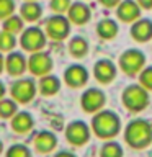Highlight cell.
Listing matches in <instances>:
<instances>
[{
	"mask_svg": "<svg viewBox=\"0 0 152 157\" xmlns=\"http://www.w3.org/2000/svg\"><path fill=\"white\" fill-rule=\"evenodd\" d=\"M123 136L131 149L142 151L152 144V123L144 118H134L126 124Z\"/></svg>",
	"mask_w": 152,
	"mask_h": 157,
	"instance_id": "obj_1",
	"label": "cell"
},
{
	"mask_svg": "<svg viewBox=\"0 0 152 157\" xmlns=\"http://www.w3.org/2000/svg\"><path fill=\"white\" fill-rule=\"evenodd\" d=\"M92 131L100 139H113L121 131V120L113 110H100L92 118Z\"/></svg>",
	"mask_w": 152,
	"mask_h": 157,
	"instance_id": "obj_2",
	"label": "cell"
},
{
	"mask_svg": "<svg viewBox=\"0 0 152 157\" xmlns=\"http://www.w3.org/2000/svg\"><path fill=\"white\" fill-rule=\"evenodd\" d=\"M123 106L131 113H141L142 110H146L147 105L150 101L149 90H146L141 83H131L123 90L121 95Z\"/></svg>",
	"mask_w": 152,
	"mask_h": 157,
	"instance_id": "obj_3",
	"label": "cell"
},
{
	"mask_svg": "<svg viewBox=\"0 0 152 157\" xmlns=\"http://www.w3.org/2000/svg\"><path fill=\"white\" fill-rule=\"evenodd\" d=\"M121 71L129 77L139 75L141 71L146 67V56L139 49H126L120 56Z\"/></svg>",
	"mask_w": 152,
	"mask_h": 157,
	"instance_id": "obj_4",
	"label": "cell"
},
{
	"mask_svg": "<svg viewBox=\"0 0 152 157\" xmlns=\"http://www.w3.org/2000/svg\"><path fill=\"white\" fill-rule=\"evenodd\" d=\"M105 103H106L105 92L100 90V88H95V87L85 90L82 93V97H80L82 110L85 113H90V115H95V113H98L100 110H103Z\"/></svg>",
	"mask_w": 152,
	"mask_h": 157,
	"instance_id": "obj_5",
	"label": "cell"
},
{
	"mask_svg": "<svg viewBox=\"0 0 152 157\" xmlns=\"http://www.w3.org/2000/svg\"><path fill=\"white\" fill-rule=\"evenodd\" d=\"M70 33V20L64 15H52L46 21V34L54 41H62Z\"/></svg>",
	"mask_w": 152,
	"mask_h": 157,
	"instance_id": "obj_6",
	"label": "cell"
},
{
	"mask_svg": "<svg viewBox=\"0 0 152 157\" xmlns=\"http://www.w3.org/2000/svg\"><path fill=\"white\" fill-rule=\"evenodd\" d=\"M66 139L72 146H85L90 141V128L85 121H72L66 128Z\"/></svg>",
	"mask_w": 152,
	"mask_h": 157,
	"instance_id": "obj_7",
	"label": "cell"
},
{
	"mask_svg": "<svg viewBox=\"0 0 152 157\" xmlns=\"http://www.w3.org/2000/svg\"><path fill=\"white\" fill-rule=\"evenodd\" d=\"M20 44L25 51L28 52H38L41 51L46 44V34L43 33V29L39 28H28L26 31L21 34V39H20Z\"/></svg>",
	"mask_w": 152,
	"mask_h": 157,
	"instance_id": "obj_8",
	"label": "cell"
},
{
	"mask_svg": "<svg viewBox=\"0 0 152 157\" xmlns=\"http://www.w3.org/2000/svg\"><path fill=\"white\" fill-rule=\"evenodd\" d=\"M28 69L31 71L33 75H38V77L48 75L52 69V57L48 52H41V51L33 52V56L28 61Z\"/></svg>",
	"mask_w": 152,
	"mask_h": 157,
	"instance_id": "obj_9",
	"label": "cell"
},
{
	"mask_svg": "<svg viewBox=\"0 0 152 157\" xmlns=\"http://www.w3.org/2000/svg\"><path fill=\"white\" fill-rule=\"evenodd\" d=\"M116 72H118V69L110 59H100V61H97L95 66H93V75H95V78L100 83H103V85H108V83H111L115 80Z\"/></svg>",
	"mask_w": 152,
	"mask_h": 157,
	"instance_id": "obj_10",
	"label": "cell"
},
{
	"mask_svg": "<svg viewBox=\"0 0 152 157\" xmlns=\"http://www.w3.org/2000/svg\"><path fill=\"white\" fill-rule=\"evenodd\" d=\"M64 80L70 88H80L88 82V71L80 64H72L64 72Z\"/></svg>",
	"mask_w": 152,
	"mask_h": 157,
	"instance_id": "obj_11",
	"label": "cell"
},
{
	"mask_svg": "<svg viewBox=\"0 0 152 157\" xmlns=\"http://www.w3.org/2000/svg\"><path fill=\"white\" fill-rule=\"evenodd\" d=\"M141 7L136 0H121L116 7V17L123 23H134L141 18Z\"/></svg>",
	"mask_w": 152,
	"mask_h": 157,
	"instance_id": "obj_12",
	"label": "cell"
},
{
	"mask_svg": "<svg viewBox=\"0 0 152 157\" xmlns=\"http://www.w3.org/2000/svg\"><path fill=\"white\" fill-rule=\"evenodd\" d=\"M34 93H36V85H34V82L31 78L17 80L12 87V95L20 103H28L29 100H33Z\"/></svg>",
	"mask_w": 152,
	"mask_h": 157,
	"instance_id": "obj_13",
	"label": "cell"
},
{
	"mask_svg": "<svg viewBox=\"0 0 152 157\" xmlns=\"http://www.w3.org/2000/svg\"><path fill=\"white\" fill-rule=\"evenodd\" d=\"M131 36L137 43H146L152 39V20L149 18L136 20L131 26Z\"/></svg>",
	"mask_w": 152,
	"mask_h": 157,
	"instance_id": "obj_14",
	"label": "cell"
},
{
	"mask_svg": "<svg viewBox=\"0 0 152 157\" xmlns=\"http://www.w3.org/2000/svg\"><path fill=\"white\" fill-rule=\"evenodd\" d=\"M67 18L70 20V23L85 25V23L90 21V18H92L90 7L83 2H74L70 5V8L67 10Z\"/></svg>",
	"mask_w": 152,
	"mask_h": 157,
	"instance_id": "obj_15",
	"label": "cell"
},
{
	"mask_svg": "<svg viewBox=\"0 0 152 157\" xmlns=\"http://www.w3.org/2000/svg\"><path fill=\"white\" fill-rule=\"evenodd\" d=\"M57 144V137L52 134L51 131H41L38 132L36 137H34V147H36L38 152L41 154H48L51 152Z\"/></svg>",
	"mask_w": 152,
	"mask_h": 157,
	"instance_id": "obj_16",
	"label": "cell"
},
{
	"mask_svg": "<svg viewBox=\"0 0 152 157\" xmlns=\"http://www.w3.org/2000/svg\"><path fill=\"white\" fill-rule=\"evenodd\" d=\"M7 72L10 75H21V74L26 71V59L21 52H10V56L7 57Z\"/></svg>",
	"mask_w": 152,
	"mask_h": 157,
	"instance_id": "obj_17",
	"label": "cell"
},
{
	"mask_svg": "<svg viewBox=\"0 0 152 157\" xmlns=\"http://www.w3.org/2000/svg\"><path fill=\"white\" fill-rule=\"evenodd\" d=\"M118 23L111 18H103L97 25V34L101 39H113L118 34Z\"/></svg>",
	"mask_w": 152,
	"mask_h": 157,
	"instance_id": "obj_18",
	"label": "cell"
},
{
	"mask_svg": "<svg viewBox=\"0 0 152 157\" xmlns=\"http://www.w3.org/2000/svg\"><path fill=\"white\" fill-rule=\"evenodd\" d=\"M59 88H61V80L56 75H43L39 80V92L46 97L57 93Z\"/></svg>",
	"mask_w": 152,
	"mask_h": 157,
	"instance_id": "obj_19",
	"label": "cell"
},
{
	"mask_svg": "<svg viewBox=\"0 0 152 157\" xmlns=\"http://www.w3.org/2000/svg\"><path fill=\"white\" fill-rule=\"evenodd\" d=\"M69 51L74 57L80 59V57H85L87 52H88V43L85 38L82 36H75L70 39V43H69Z\"/></svg>",
	"mask_w": 152,
	"mask_h": 157,
	"instance_id": "obj_20",
	"label": "cell"
},
{
	"mask_svg": "<svg viewBox=\"0 0 152 157\" xmlns=\"http://www.w3.org/2000/svg\"><path fill=\"white\" fill-rule=\"evenodd\" d=\"M43 8L38 2H26L21 5V18L26 21H36L41 17Z\"/></svg>",
	"mask_w": 152,
	"mask_h": 157,
	"instance_id": "obj_21",
	"label": "cell"
},
{
	"mask_svg": "<svg viewBox=\"0 0 152 157\" xmlns=\"http://www.w3.org/2000/svg\"><path fill=\"white\" fill-rule=\"evenodd\" d=\"M12 126L17 132H28L33 128V118L29 113H18V115L13 118Z\"/></svg>",
	"mask_w": 152,
	"mask_h": 157,
	"instance_id": "obj_22",
	"label": "cell"
},
{
	"mask_svg": "<svg viewBox=\"0 0 152 157\" xmlns=\"http://www.w3.org/2000/svg\"><path fill=\"white\" fill-rule=\"evenodd\" d=\"M124 155V151L120 142L108 139L105 144L100 147V157H123Z\"/></svg>",
	"mask_w": 152,
	"mask_h": 157,
	"instance_id": "obj_23",
	"label": "cell"
},
{
	"mask_svg": "<svg viewBox=\"0 0 152 157\" xmlns=\"http://www.w3.org/2000/svg\"><path fill=\"white\" fill-rule=\"evenodd\" d=\"M23 29V21H21V18H18V17H8L7 20H5V23H3V31H8V33H12V34H17L20 33Z\"/></svg>",
	"mask_w": 152,
	"mask_h": 157,
	"instance_id": "obj_24",
	"label": "cell"
},
{
	"mask_svg": "<svg viewBox=\"0 0 152 157\" xmlns=\"http://www.w3.org/2000/svg\"><path fill=\"white\" fill-rule=\"evenodd\" d=\"M139 83L146 90L152 92V66H146L139 74Z\"/></svg>",
	"mask_w": 152,
	"mask_h": 157,
	"instance_id": "obj_25",
	"label": "cell"
},
{
	"mask_svg": "<svg viewBox=\"0 0 152 157\" xmlns=\"http://www.w3.org/2000/svg\"><path fill=\"white\" fill-rule=\"evenodd\" d=\"M15 38L12 33L8 31H3L2 34H0V51H10V49L15 48Z\"/></svg>",
	"mask_w": 152,
	"mask_h": 157,
	"instance_id": "obj_26",
	"label": "cell"
},
{
	"mask_svg": "<svg viewBox=\"0 0 152 157\" xmlns=\"http://www.w3.org/2000/svg\"><path fill=\"white\" fill-rule=\"evenodd\" d=\"M70 5H72L70 0H51V10L54 13H59V15L66 13L70 8Z\"/></svg>",
	"mask_w": 152,
	"mask_h": 157,
	"instance_id": "obj_27",
	"label": "cell"
},
{
	"mask_svg": "<svg viewBox=\"0 0 152 157\" xmlns=\"http://www.w3.org/2000/svg\"><path fill=\"white\" fill-rule=\"evenodd\" d=\"M13 10H15V2L13 0H0V18L12 17Z\"/></svg>",
	"mask_w": 152,
	"mask_h": 157,
	"instance_id": "obj_28",
	"label": "cell"
},
{
	"mask_svg": "<svg viewBox=\"0 0 152 157\" xmlns=\"http://www.w3.org/2000/svg\"><path fill=\"white\" fill-rule=\"evenodd\" d=\"M15 110H17V105H15V101H10V100H3L0 101V116L2 118H8L12 116Z\"/></svg>",
	"mask_w": 152,
	"mask_h": 157,
	"instance_id": "obj_29",
	"label": "cell"
},
{
	"mask_svg": "<svg viewBox=\"0 0 152 157\" xmlns=\"http://www.w3.org/2000/svg\"><path fill=\"white\" fill-rule=\"evenodd\" d=\"M7 157H31V152L28 151V147L25 146H13L8 151Z\"/></svg>",
	"mask_w": 152,
	"mask_h": 157,
	"instance_id": "obj_30",
	"label": "cell"
},
{
	"mask_svg": "<svg viewBox=\"0 0 152 157\" xmlns=\"http://www.w3.org/2000/svg\"><path fill=\"white\" fill-rule=\"evenodd\" d=\"M103 7H106V8H113V7H118L120 5L121 0H98Z\"/></svg>",
	"mask_w": 152,
	"mask_h": 157,
	"instance_id": "obj_31",
	"label": "cell"
},
{
	"mask_svg": "<svg viewBox=\"0 0 152 157\" xmlns=\"http://www.w3.org/2000/svg\"><path fill=\"white\" fill-rule=\"evenodd\" d=\"M136 2L139 3V7L144 8V10H150L152 8V0H136Z\"/></svg>",
	"mask_w": 152,
	"mask_h": 157,
	"instance_id": "obj_32",
	"label": "cell"
},
{
	"mask_svg": "<svg viewBox=\"0 0 152 157\" xmlns=\"http://www.w3.org/2000/svg\"><path fill=\"white\" fill-rule=\"evenodd\" d=\"M54 157H75L72 154V152H67V151H62V152H59V154H56Z\"/></svg>",
	"mask_w": 152,
	"mask_h": 157,
	"instance_id": "obj_33",
	"label": "cell"
},
{
	"mask_svg": "<svg viewBox=\"0 0 152 157\" xmlns=\"http://www.w3.org/2000/svg\"><path fill=\"white\" fill-rule=\"evenodd\" d=\"M3 93H5V87H3V83L0 82V98L3 97Z\"/></svg>",
	"mask_w": 152,
	"mask_h": 157,
	"instance_id": "obj_34",
	"label": "cell"
},
{
	"mask_svg": "<svg viewBox=\"0 0 152 157\" xmlns=\"http://www.w3.org/2000/svg\"><path fill=\"white\" fill-rule=\"evenodd\" d=\"M2 69H3V57H2V54H0V72H2Z\"/></svg>",
	"mask_w": 152,
	"mask_h": 157,
	"instance_id": "obj_35",
	"label": "cell"
},
{
	"mask_svg": "<svg viewBox=\"0 0 152 157\" xmlns=\"http://www.w3.org/2000/svg\"><path fill=\"white\" fill-rule=\"evenodd\" d=\"M0 151H2V144H0Z\"/></svg>",
	"mask_w": 152,
	"mask_h": 157,
	"instance_id": "obj_36",
	"label": "cell"
},
{
	"mask_svg": "<svg viewBox=\"0 0 152 157\" xmlns=\"http://www.w3.org/2000/svg\"><path fill=\"white\" fill-rule=\"evenodd\" d=\"M28 2H34V0H28Z\"/></svg>",
	"mask_w": 152,
	"mask_h": 157,
	"instance_id": "obj_37",
	"label": "cell"
},
{
	"mask_svg": "<svg viewBox=\"0 0 152 157\" xmlns=\"http://www.w3.org/2000/svg\"><path fill=\"white\" fill-rule=\"evenodd\" d=\"M150 123H152V121H150Z\"/></svg>",
	"mask_w": 152,
	"mask_h": 157,
	"instance_id": "obj_38",
	"label": "cell"
}]
</instances>
